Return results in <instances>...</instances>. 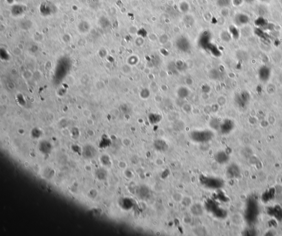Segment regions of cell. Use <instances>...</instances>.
Wrapping results in <instances>:
<instances>
[{
    "instance_id": "4",
    "label": "cell",
    "mask_w": 282,
    "mask_h": 236,
    "mask_svg": "<svg viewBox=\"0 0 282 236\" xmlns=\"http://www.w3.org/2000/svg\"><path fill=\"white\" fill-rule=\"evenodd\" d=\"M176 46L182 52H187L190 49V42L186 38L181 37L176 41Z\"/></svg>"
},
{
    "instance_id": "16",
    "label": "cell",
    "mask_w": 282,
    "mask_h": 236,
    "mask_svg": "<svg viewBox=\"0 0 282 236\" xmlns=\"http://www.w3.org/2000/svg\"><path fill=\"white\" fill-rule=\"evenodd\" d=\"M149 95H150V93H149V91L148 89L142 90L141 91V98H144V99L148 98V97L149 96Z\"/></svg>"
},
{
    "instance_id": "10",
    "label": "cell",
    "mask_w": 282,
    "mask_h": 236,
    "mask_svg": "<svg viewBox=\"0 0 282 236\" xmlns=\"http://www.w3.org/2000/svg\"><path fill=\"white\" fill-rule=\"evenodd\" d=\"M154 146L157 150L161 152L166 151L168 148V145L165 141L160 139L155 141L154 143Z\"/></svg>"
},
{
    "instance_id": "21",
    "label": "cell",
    "mask_w": 282,
    "mask_h": 236,
    "mask_svg": "<svg viewBox=\"0 0 282 236\" xmlns=\"http://www.w3.org/2000/svg\"><path fill=\"white\" fill-rule=\"evenodd\" d=\"M260 1L262 2H268L269 0H260Z\"/></svg>"
},
{
    "instance_id": "1",
    "label": "cell",
    "mask_w": 282,
    "mask_h": 236,
    "mask_svg": "<svg viewBox=\"0 0 282 236\" xmlns=\"http://www.w3.org/2000/svg\"><path fill=\"white\" fill-rule=\"evenodd\" d=\"M190 137L192 141L197 143H206L212 140L213 133L208 130L197 131L191 133Z\"/></svg>"
},
{
    "instance_id": "17",
    "label": "cell",
    "mask_w": 282,
    "mask_h": 236,
    "mask_svg": "<svg viewBox=\"0 0 282 236\" xmlns=\"http://www.w3.org/2000/svg\"><path fill=\"white\" fill-rule=\"evenodd\" d=\"M222 39H223L224 41H229L231 39L230 35L226 31H224L223 33H222Z\"/></svg>"
},
{
    "instance_id": "15",
    "label": "cell",
    "mask_w": 282,
    "mask_h": 236,
    "mask_svg": "<svg viewBox=\"0 0 282 236\" xmlns=\"http://www.w3.org/2000/svg\"><path fill=\"white\" fill-rule=\"evenodd\" d=\"M232 0H217V5L222 8H225L230 5Z\"/></svg>"
},
{
    "instance_id": "14",
    "label": "cell",
    "mask_w": 282,
    "mask_h": 236,
    "mask_svg": "<svg viewBox=\"0 0 282 236\" xmlns=\"http://www.w3.org/2000/svg\"><path fill=\"white\" fill-rule=\"evenodd\" d=\"M189 5L185 1H182L179 5L180 10L183 13H186L189 10Z\"/></svg>"
},
{
    "instance_id": "11",
    "label": "cell",
    "mask_w": 282,
    "mask_h": 236,
    "mask_svg": "<svg viewBox=\"0 0 282 236\" xmlns=\"http://www.w3.org/2000/svg\"><path fill=\"white\" fill-rule=\"evenodd\" d=\"M227 173L230 177H236L239 173V170L236 166L232 165L228 169Z\"/></svg>"
},
{
    "instance_id": "19",
    "label": "cell",
    "mask_w": 282,
    "mask_h": 236,
    "mask_svg": "<svg viewBox=\"0 0 282 236\" xmlns=\"http://www.w3.org/2000/svg\"><path fill=\"white\" fill-rule=\"evenodd\" d=\"M243 0H233V4L235 6H240L242 3Z\"/></svg>"
},
{
    "instance_id": "12",
    "label": "cell",
    "mask_w": 282,
    "mask_h": 236,
    "mask_svg": "<svg viewBox=\"0 0 282 236\" xmlns=\"http://www.w3.org/2000/svg\"><path fill=\"white\" fill-rule=\"evenodd\" d=\"M181 205L185 208H190L193 204L192 200L189 197H184L181 202Z\"/></svg>"
},
{
    "instance_id": "8",
    "label": "cell",
    "mask_w": 282,
    "mask_h": 236,
    "mask_svg": "<svg viewBox=\"0 0 282 236\" xmlns=\"http://www.w3.org/2000/svg\"><path fill=\"white\" fill-rule=\"evenodd\" d=\"M234 128V123L232 121L229 120H226L223 122V123L220 125L221 132L223 133H228L230 132Z\"/></svg>"
},
{
    "instance_id": "18",
    "label": "cell",
    "mask_w": 282,
    "mask_h": 236,
    "mask_svg": "<svg viewBox=\"0 0 282 236\" xmlns=\"http://www.w3.org/2000/svg\"><path fill=\"white\" fill-rule=\"evenodd\" d=\"M182 220L183 221L186 223V224H190V223L191 222V221H192V218L190 216H189V215H186L184 217V218L182 219Z\"/></svg>"
},
{
    "instance_id": "5",
    "label": "cell",
    "mask_w": 282,
    "mask_h": 236,
    "mask_svg": "<svg viewBox=\"0 0 282 236\" xmlns=\"http://www.w3.org/2000/svg\"><path fill=\"white\" fill-rule=\"evenodd\" d=\"M258 76L260 80L262 82H267L271 76L270 68L267 66H262L258 70Z\"/></svg>"
},
{
    "instance_id": "20",
    "label": "cell",
    "mask_w": 282,
    "mask_h": 236,
    "mask_svg": "<svg viewBox=\"0 0 282 236\" xmlns=\"http://www.w3.org/2000/svg\"><path fill=\"white\" fill-rule=\"evenodd\" d=\"M244 1H245L247 3H252L254 1V0H244Z\"/></svg>"
},
{
    "instance_id": "3",
    "label": "cell",
    "mask_w": 282,
    "mask_h": 236,
    "mask_svg": "<svg viewBox=\"0 0 282 236\" xmlns=\"http://www.w3.org/2000/svg\"><path fill=\"white\" fill-rule=\"evenodd\" d=\"M250 99V94L247 91H244L236 95L235 98V101L239 106L244 107L249 103Z\"/></svg>"
},
{
    "instance_id": "6",
    "label": "cell",
    "mask_w": 282,
    "mask_h": 236,
    "mask_svg": "<svg viewBox=\"0 0 282 236\" xmlns=\"http://www.w3.org/2000/svg\"><path fill=\"white\" fill-rule=\"evenodd\" d=\"M190 210L192 215L195 216H201L204 213L203 208L199 203L193 204L192 205L190 206Z\"/></svg>"
},
{
    "instance_id": "13",
    "label": "cell",
    "mask_w": 282,
    "mask_h": 236,
    "mask_svg": "<svg viewBox=\"0 0 282 236\" xmlns=\"http://www.w3.org/2000/svg\"><path fill=\"white\" fill-rule=\"evenodd\" d=\"M184 197V196L182 193L177 192V193H174L172 195V199L174 202H176V203H181Z\"/></svg>"
},
{
    "instance_id": "9",
    "label": "cell",
    "mask_w": 282,
    "mask_h": 236,
    "mask_svg": "<svg viewBox=\"0 0 282 236\" xmlns=\"http://www.w3.org/2000/svg\"><path fill=\"white\" fill-rule=\"evenodd\" d=\"M215 159L218 163L223 164L228 160V156L225 152H218L215 155Z\"/></svg>"
},
{
    "instance_id": "7",
    "label": "cell",
    "mask_w": 282,
    "mask_h": 236,
    "mask_svg": "<svg viewBox=\"0 0 282 236\" xmlns=\"http://www.w3.org/2000/svg\"><path fill=\"white\" fill-rule=\"evenodd\" d=\"M234 22L237 25H245L249 23V17L246 14L238 13L235 17Z\"/></svg>"
},
{
    "instance_id": "2",
    "label": "cell",
    "mask_w": 282,
    "mask_h": 236,
    "mask_svg": "<svg viewBox=\"0 0 282 236\" xmlns=\"http://www.w3.org/2000/svg\"><path fill=\"white\" fill-rule=\"evenodd\" d=\"M200 181L202 184H203L208 188H220L223 186V181L216 178L201 177Z\"/></svg>"
}]
</instances>
